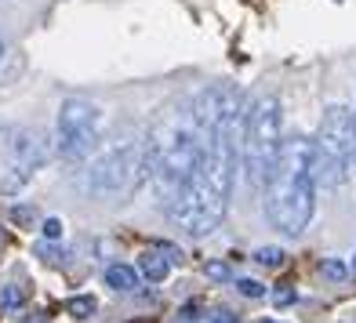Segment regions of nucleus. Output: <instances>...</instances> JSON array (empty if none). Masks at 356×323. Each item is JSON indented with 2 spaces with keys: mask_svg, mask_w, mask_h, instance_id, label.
I'll use <instances>...</instances> for the list:
<instances>
[{
  "mask_svg": "<svg viewBox=\"0 0 356 323\" xmlns=\"http://www.w3.org/2000/svg\"><path fill=\"white\" fill-rule=\"evenodd\" d=\"M4 164H0V189L15 192L22 189L33 171H40L47 164V145L40 138V131H29V127H19L4 138Z\"/></svg>",
  "mask_w": 356,
  "mask_h": 323,
  "instance_id": "nucleus-7",
  "label": "nucleus"
},
{
  "mask_svg": "<svg viewBox=\"0 0 356 323\" xmlns=\"http://www.w3.org/2000/svg\"><path fill=\"white\" fill-rule=\"evenodd\" d=\"M44 240H62V222L58 218H47L44 222Z\"/></svg>",
  "mask_w": 356,
  "mask_h": 323,
  "instance_id": "nucleus-20",
  "label": "nucleus"
},
{
  "mask_svg": "<svg viewBox=\"0 0 356 323\" xmlns=\"http://www.w3.org/2000/svg\"><path fill=\"white\" fill-rule=\"evenodd\" d=\"M280 149H284L280 99L277 94H262L248 109V124H244V171H248V182L254 189H262L269 182V174L280 160Z\"/></svg>",
  "mask_w": 356,
  "mask_h": 323,
  "instance_id": "nucleus-4",
  "label": "nucleus"
},
{
  "mask_svg": "<svg viewBox=\"0 0 356 323\" xmlns=\"http://www.w3.org/2000/svg\"><path fill=\"white\" fill-rule=\"evenodd\" d=\"M106 283L117 290V295H131V290L138 287V269H131V265H109L106 269Z\"/></svg>",
  "mask_w": 356,
  "mask_h": 323,
  "instance_id": "nucleus-11",
  "label": "nucleus"
},
{
  "mask_svg": "<svg viewBox=\"0 0 356 323\" xmlns=\"http://www.w3.org/2000/svg\"><path fill=\"white\" fill-rule=\"evenodd\" d=\"M254 262L266 265V269H280V265L287 262V254H284L280 247H258V251H254Z\"/></svg>",
  "mask_w": 356,
  "mask_h": 323,
  "instance_id": "nucleus-13",
  "label": "nucleus"
},
{
  "mask_svg": "<svg viewBox=\"0 0 356 323\" xmlns=\"http://www.w3.org/2000/svg\"><path fill=\"white\" fill-rule=\"evenodd\" d=\"M95 309H99V301H95L91 295H76V298H70V301H66V313H70V316H76V320H88Z\"/></svg>",
  "mask_w": 356,
  "mask_h": 323,
  "instance_id": "nucleus-12",
  "label": "nucleus"
},
{
  "mask_svg": "<svg viewBox=\"0 0 356 323\" xmlns=\"http://www.w3.org/2000/svg\"><path fill=\"white\" fill-rule=\"evenodd\" d=\"M204 272H207V280H215V283L233 280V272H229V265H225V262H207V265H204Z\"/></svg>",
  "mask_w": 356,
  "mask_h": 323,
  "instance_id": "nucleus-16",
  "label": "nucleus"
},
{
  "mask_svg": "<svg viewBox=\"0 0 356 323\" xmlns=\"http://www.w3.org/2000/svg\"><path fill=\"white\" fill-rule=\"evenodd\" d=\"M295 301H298V295H295L291 283H280L277 290H273V305H277V309H287V305H295Z\"/></svg>",
  "mask_w": 356,
  "mask_h": 323,
  "instance_id": "nucleus-15",
  "label": "nucleus"
},
{
  "mask_svg": "<svg viewBox=\"0 0 356 323\" xmlns=\"http://www.w3.org/2000/svg\"><path fill=\"white\" fill-rule=\"evenodd\" d=\"M258 323H280V320H258Z\"/></svg>",
  "mask_w": 356,
  "mask_h": 323,
  "instance_id": "nucleus-23",
  "label": "nucleus"
},
{
  "mask_svg": "<svg viewBox=\"0 0 356 323\" xmlns=\"http://www.w3.org/2000/svg\"><path fill=\"white\" fill-rule=\"evenodd\" d=\"M211 323H240V316H233L229 309H215L211 313Z\"/></svg>",
  "mask_w": 356,
  "mask_h": 323,
  "instance_id": "nucleus-21",
  "label": "nucleus"
},
{
  "mask_svg": "<svg viewBox=\"0 0 356 323\" xmlns=\"http://www.w3.org/2000/svg\"><path fill=\"white\" fill-rule=\"evenodd\" d=\"M95 135H99V106L84 99H66L58 109V153L66 160H84L95 149Z\"/></svg>",
  "mask_w": 356,
  "mask_h": 323,
  "instance_id": "nucleus-8",
  "label": "nucleus"
},
{
  "mask_svg": "<svg viewBox=\"0 0 356 323\" xmlns=\"http://www.w3.org/2000/svg\"><path fill=\"white\" fill-rule=\"evenodd\" d=\"M0 4H4V0H0Z\"/></svg>",
  "mask_w": 356,
  "mask_h": 323,
  "instance_id": "nucleus-26",
  "label": "nucleus"
},
{
  "mask_svg": "<svg viewBox=\"0 0 356 323\" xmlns=\"http://www.w3.org/2000/svg\"><path fill=\"white\" fill-rule=\"evenodd\" d=\"M353 269H356V262H353Z\"/></svg>",
  "mask_w": 356,
  "mask_h": 323,
  "instance_id": "nucleus-25",
  "label": "nucleus"
},
{
  "mask_svg": "<svg viewBox=\"0 0 356 323\" xmlns=\"http://www.w3.org/2000/svg\"><path fill=\"white\" fill-rule=\"evenodd\" d=\"M11 218L19 222V225H33V218H37V207H15Z\"/></svg>",
  "mask_w": 356,
  "mask_h": 323,
  "instance_id": "nucleus-19",
  "label": "nucleus"
},
{
  "mask_svg": "<svg viewBox=\"0 0 356 323\" xmlns=\"http://www.w3.org/2000/svg\"><path fill=\"white\" fill-rule=\"evenodd\" d=\"M316 182L323 189H338L356 156V124L346 106H327L316 131Z\"/></svg>",
  "mask_w": 356,
  "mask_h": 323,
  "instance_id": "nucleus-5",
  "label": "nucleus"
},
{
  "mask_svg": "<svg viewBox=\"0 0 356 323\" xmlns=\"http://www.w3.org/2000/svg\"><path fill=\"white\" fill-rule=\"evenodd\" d=\"M138 272L149 283H164L168 272H171V258H164L160 251H142L138 254Z\"/></svg>",
  "mask_w": 356,
  "mask_h": 323,
  "instance_id": "nucleus-9",
  "label": "nucleus"
},
{
  "mask_svg": "<svg viewBox=\"0 0 356 323\" xmlns=\"http://www.w3.org/2000/svg\"><path fill=\"white\" fill-rule=\"evenodd\" d=\"M320 272H323L327 280H334V283H342V280L349 276V269L338 262V258H327V262H320Z\"/></svg>",
  "mask_w": 356,
  "mask_h": 323,
  "instance_id": "nucleus-14",
  "label": "nucleus"
},
{
  "mask_svg": "<svg viewBox=\"0 0 356 323\" xmlns=\"http://www.w3.org/2000/svg\"><path fill=\"white\" fill-rule=\"evenodd\" d=\"M145 153H149V179L160 192V200L168 204L193 179V171L200 164V153H204V131H200L197 113H193V102L168 109L149 127Z\"/></svg>",
  "mask_w": 356,
  "mask_h": 323,
  "instance_id": "nucleus-3",
  "label": "nucleus"
},
{
  "mask_svg": "<svg viewBox=\"0 0 356 323\" xmlns=\"http://www.w3.org/2000/svg\"><path fill=\"white\" fill-rule=\"evenodd\" d=\"M316 145L309 138H287L273 167L266 192V218L273 229L298 236L316 215Z\"/></svg>",
  "mask_w": 356,
  "mask_h": 323,
  "instance_id": "nucleus-2",
  "label": "nucleus"
},
{
  "mask_svg": "<svg viewBox=\"0 0 356 323\" xmlns=\"http://www.w3.org/2000/svg\"><path fill=\"white\" fill-rule=\"evenodd\" d=\"M0 305H4V309H19V305H22V290H19V287H4Z\"/></svg>",
  "mask_w": 356,
  "mask_h": 323,
  "instance_id": "nucleus-18",
  "label": "nucleus"
},
{
  "mask_svg": "<svg viewBox=\"0 0 356 323\" xmlns=\"http://www.w3.org/2000/svg\"><path fill=\"white\" fill-rule=\"evenodd\" d=\"M127 323H156V320H149V316H138V320H127Z\"/></svg>",
  "mask_w": 356,
  "mask_h": 323,
  "instance_id": "nucleus-22",
  "label": "nucleus"
},
{
  "mask_svg": "<svg viewBox=\"0 0 356 323\" xmlns=\"http://www.w3.org/2000/svg\"><path fill=\"white\" fill-rule=\"evenodd\" d=\"M353 124H356V113H353Z\"/></svg>",
  "mask_w": 356,
  "mask_h": 323,
  "instance_id": "nucleus-24",
  "label": "nucleus"
},
{
  "mask_svg": "<svg viewBox=\"0 0 356 323\" xmlns=\"http://www.w3.org/2000/svg\"><path fill=\"white\" fill-rule=\"evenodd\" d=\"M236 290H240L244 298H262V295H266V287L258 283V280H240V283H236Z\"/></svg>",
  "mask_w": 356,
  "mask_h": 323,
  "instance_id": "nucleus-17",
  "label": "nucleus"
},
{
  "mask_svg": "<svg viewBox=\"0 0 356 323\" xmlns=\"http://www.w3.org/2000/svg\"><path fill=\"white\" fill-rule=\"evenodd\" d=\"M244 102H233L229 113L211 135H204V153L193 179L168 200V218L189 236L215 233L225 211H229V192L236 179V164L244 160Z\"/></svg>",
  "mask_w": 356,
  "mask_h": 323,
  "instance_id": "nucleus-1",
  "label": "nucleus"
},
{
  "mask_svg": "<svg viewBox=\"0 0 356 323\" xmlns=\"http://www.w3.org/2000/svg\"><path fill=\"white\" fill-rule=\"evenodd\" d=\"M22 51L15 47L11 40H0V84H8V80H15L22 73Z\"/></svg>",
  "mask_w": 356,
  "mask_h": 323,
  "instance_id": "nucleus-10",
  "label": "nucleus"
},
{
  "mask_svg": "<svg viewBox=\"0 0 356 323\" xmlns=\"http://www.w3.org/2000/svg\"><path fill=\"white\" fill-rule=\"evenodd\" d=\"M149 179V153L142 142H113L91 160V189L106 197H131Z\"/></svg>",
  "mask_w": 356,
  "mask_h": 323,
  "instance_id": "nucleus-6",
  "label": "nucleus"
}]
</instances>
